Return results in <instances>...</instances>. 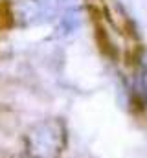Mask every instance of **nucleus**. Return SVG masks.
I'll return each mask as SVG.
<instances>
[{"label": "nucleus", "instance_id": "f257e3e1", "mask_svg": "<svg viewBox=\"0 0 147 158\" xmlns=\"http://www.w3.org/2000/svg\"><path fill=\"white\" fill-rule=\"evenodd\" d=\"M13 20L9 0H0V28H9Z\"/></svg>", "mask_w": 147, "mask_h": 158}]
</instances>
